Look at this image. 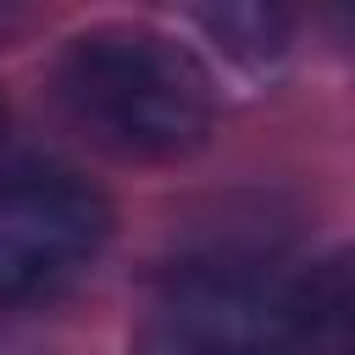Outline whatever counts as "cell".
I'll list each match as a JSON object with an SVG mask.
<instances>
[{
    "label": "cell",
    "mask_w": 355,
    "mask_h": 355,
    "mask_svg": "<svg viewBox=\"0 0 355 355\" xmlns=\"http://www.w3.org/2000/svg\"><path fill=\"white\" fill-rule=\"evenodd\" d=\"M61 116L116 161H183L216 128V83L194 44L150 22H94L55 55Z\"/></svg>",
    "instance_id": "cell-1"
},
{
    "label": "cell",
    "mask_w": 355,
    "mask_h": 355,
    "mask_svg": "<svg viewBox=\"0 0 355 355\" xmlns=\"http://www.w3.org/2000/svg\"><path fill=\"white\" fill-rule=\"evenodd\" d=\"M305 266L272 239L216 233L161 272L150 300V355H272Z\"/></svg>",
    "instance_id": "cell-2"
},
{
    "label": "cell",
    "mask_w": 355,
    "mask_h": 355,
    "mask_svg": "<svg viewBox=\"0 0 355 355\" xmlns=\"http://www.w3.org/2000/svg\"><path fill=\"white\" fill-rule=\"evenodd\" d=\"M111 239V205L72 172H0V305L78 283Z\"/></svg>",
    "instance_id": "cell-3"
},
{
    "label": "cell",
    "mask_w": 355,
    "mask_h": 355,
    "mask_svg": "<svg viewBox=\"0 0 355 355\" xmlns=\"http://www.w3.org/2000/svg\"><path fill=\"white\" fill-rule=\"evenodd\" d=\"M272 355H349V261L327 255L300 272Z\"/></svg>",
    "instance_id": "cell-4"
},
{
    "label": "cell",
    "mask_w": 355,
    "mask_h": 355,
    "mask_svg": "<svg viewBox=\"0 0 355 355\" xmlns=\"http://www.w3.org/2000/svg\"><path fill=\"white\" fill-rule=\"evenodd\" d=\"M227 61L250 67V72H266L288 55V17L272 11V6H205V11H189Z\"/></svg>",
    "instance_id": "cell-5"
},
{
    "label": "cell",
    "mask_w": 355,
    "mask_h": 355,
    "mask_svg": "<svg viewBox=\"0 0 355 355\" xmlns=\"http://www.w3.org/2000/svg\"><path fill=\"white\" fill-rule=\"evenodd\" d=\"M0 144H6V105H0Z\"/></svg>",
    "instance_id": "cell-6"
}]
</instances>
